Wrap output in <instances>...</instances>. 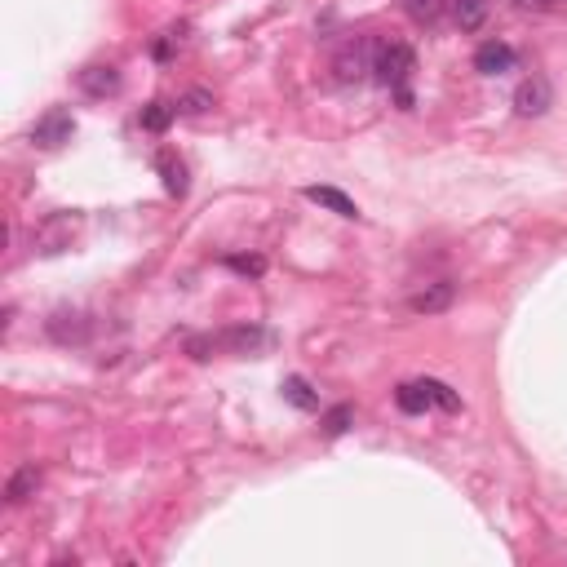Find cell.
<instances>
[{
    "mask_svg": "<svg viewBox=\"0 0 567 567\" xmlns=\"http://www.w3.org/2000/svg\"><path fill=\"white\" fill-rule=\"evenodd\" d=\"M373 71H377V80L386 89H408V80H412V71H417V54L404 45V40H386V45H377V54H373Z\"/></svg>",
    "mask_w": 567,
    "mask_h": 567,
    "instance_id": "1",
    "label": "cell"
},
{
    "mask_svg": "<svg viewBox=\"0 0 567 567\" xmlns=\"http://www.w3.org/2000/svg\"><path fill=\"white\" fill-rule=\"evenodd\" d=\"M76 226H80L76 213H54V218H45V222L36 226L32 249L36 253H63L67 244H71V235H76Z\"/></svg>",
    "mask_w": 567,
    "mask_h": 567,
    "instance_id": "2",
    "label": "cell"
},
{
    "mask_svg": "<svg viewBox=\"0 0 567 567\" xmlns=\"http://www.w3.org/2000/svg\"><path fill=\"white\" fill-rule=\"evenodd\" d=\"M554 107V89H550V80L545 76H532V80H523L519 89H514V111L519 116H545V111Z\"/></svg>",
    "mask_w": 567,
    "mask_h": 567,
    "instance_id": "3",
    "label": "cell"
},
{
    "mask_svg": "<svg viewBox=\"0 0 567 567\" xmlns=\"http://www.w3.org/2000/svg\"><path fill=\"white\" fill-rule=\"evenodd\" d=\"M71 133H76V120H71V111H49V116L36 120L32 142H36V147H63V142H71Z\"/></svg>",
    "mask_w": 567,
    "mask_h": 567,
    "instance_id": "4",
    "label": "cell"
},
{
    "mask_svg": "<svg viewBox=\"0 0 567 567\" xmlns=\"http://www.w3.org/2000/svg\"><path fill=\"white\" fill-rule=\"evenodd\" d=\"M452 297H457V284L435 280V284L417 288V293L408 297V306H412V315H439V311H448V306H452Z\"/></svg>",
    "mask_w": 567,
    "mask_h": 567,
    "instance_id": "5",
    "label": "cell"
},
{
    "mask_svg": "<svg viewBox=\"0 0 567 567\" xmlns=\"http://www.w3.org/2000/svg\"><path fill=\"white\" fill-rule=\"evenodd\" d=\"M514 67V49L505 40H483L479 54H474V71L479 76H501V71Z\"/></svg>",
    "mask_w": 567,
    "mask_h": 567,
    "instance_id": "6",
    "label": "cell"
},
{
    "mask_svg": "<svg viewBox=\"0 0 567 567\" xmlns=\"http://www.w3.org/2000/svg\"><path fill=\"white\" fill-rule=\"evenodd\" d=\"M333 71H337V80H342V85L359 80L364 71H373V67H368V40H350V45H342V54H337Z\"/></svg>",
    "mask_w": 567,
    "mask_h": 567,
    "instance_id": "7",
    "label": "cell"
},
{
    "mask_svg": "<svg viewBox=\"0 0 567 567\" xmlns=\"http://www.w3.org/2000/svg\"><path fill=\"white\" fill-rule=\"evenodd\" d=\"M85 333H89V324H85V315L80 311H54V319H49V337L63 342V346L85 342Z\"/></svg>",
    "mask_w": 567,
    "mask_h": 567,
    "instance_id": "8",
    "label": "cell"
},
{
    "mask_svg": "<svg viewBox=\"0 0 567 567\" xmlns=\"http://www.w3.org/2000/svg\"><path fill=\"white\" fill-rule=\"evenodd\" d=\"M306 200L319 204V209H328V213H337V218H359V204L337 187H306Z\"/></svg>",
    "mask_w": 567,
    "mask_h": 567,
    "instance_id": "9",
    "label": "cell"
},
{
    "mask_svg": "<svg viewBox=\"0 0 567 567\" xmlns=\"http://www.w3.org/2000/svg\"><path fill=\"white\" fill-rule=\"evenodd\" d=\"M80 89H85L89 98H107V94H116L120 89V71L116 67H85L80 71Z\"/></svg>",
    "mask_w": 567,
    "mask_h": 567,
    "instance_id": "10",
    "label": "cell"
},
{
    "mask_svg": "<svg viewBox=\"0 0 567 567\" xmlns=\"http://www.w3.org/2000/svg\"><path fill=\"white\" fill-rule=\"evenodd\" d=\"M36 488H40V466H36V461H27V466H18V470H14V479L5 483V501H9V505H18V501L36 497Z\"/></svg>",
    "mask_w": 567,
    "mask_h": 567,
    "instance_id": "11",
    "label": "cell"
},
{
    "mask_svg": "<svg viewBox=\"0 0 567 567\" xmlns=\"http://www.w3.org/2000/svg\"><path fill=\"white\" fill-rule=\"evenodd\" d=\"M395 404L417 417V412H426L430 404H435V399H430V386H426V381H404V386L395 390Z\"/></svg>",
    "mask_w": 567,
    "mask_h": 567,
    "instance_id": "12",
    "label": "cell"
},
{
    "mask_svg": "<svg viewBox=\"0 0 567 567\" xmlns=\"http://www.w3.org/2000/svg\"><path fill=\"white\" fill-rule=\"evenodd\" d=\"M448 9H452L461 32H479L483 18H488V5H483V0H448Z\"/></svg>",
    "mask_w": 567,
    "mask_h": 567,
    "instance_id": "13",
    "label": "cell"
},
{
    "mask_svg": "<svg viewBox=\"0 0 567 567\" xmlns=\"http://www.w3.org/2000/svg\"><path fill=\"white\" fill-rule=\"evenodd\" d=\"M404 9H408V18H412V23H421V27H435L439 18H443V9H448V0H404Z\"/></svg>",
    "mask_w": 567,
    "mask_h": 567,
    "instance_id": "14",
    "label": "cell"
},
{
    "mask_svg": "<svg viewBox=\"0 0 567 567\" xmlns=\"http://www.w3.org/2000/svg\"><path fill=\"white\" fill-rule=\"evenodd\" d=\"M173 111L178 107H169V102H147V107H142V116H138V125L147 129V133H164L173 125Z\"/></svg>",
    "mask_w": 567,
    "mask_h": 567,
    "instance_id": "15",
    "label": "cell"
},
{
    "mask_svg": "<svg viewBox=\"0 0 567 567\" xmlns=\"http://www.w3.org/2000/svg\"><path fill=\"white\" fill-rule=\"evenodd\" d=\"M160 173H164V191H169V195H187V164L173 160V156H160Z\"/></svg>",
    "mask_w": 567,
    "mask_h": 567,
    "instance_id": "16",
    "label": "cell"
},
{
    "mask_svg": "<svg viewBox=\"0 0 567 567\" xmlns=\"http://www.w3.org/2000/svg\"><path fill=\"white\" fill-rule=\"evenodd\" d=\"M284 399H288L293 408H306V412H311V408L319 404V399L311 395V386H306L302 377H288V381H284Z\"/></svg>",
    "mask_w": 567,
    "mask_h": 567,
    "instance_id": "17",
    "label": "cell"
},
{
    "mask_svg": "<svg viewBox=\"0 0 567 567\" xmlns=\"http://www.w3.org/2000/svg\"><path fill=\"white\" fill-rule=\"evenodd\" d=\"M350 421H355V408H350V404H337L333 412H324V435H346Z\"/></svg>",
    "mask_w": 567,
    "mask_h": 567,
    "instance_id": "18",
    "label": "cell"
},
{
    "mask_svg": "<svg viewBox=\"0 0 567 567\" xmlns=\"http://www.w3.org/2000/svg\"><path fill=\"white\" fill-rule=\"evenodd\" d=\"M426 386H430V399H435L443 412H457V408H461V399L452 395V386H443V381H430V377H426Z\"/></svg>",
    "mask_w": 567,
    "mask_h": 567,
    "instance_id": "19",
    "label": "cell"
},
{
    "mask_svg": "<svg viewBox=\"0 0 567 567\" xmlns=\"http://www.w3.org/2000/svg\"><path fill=\"white\" fill-rule=\"evenodd\" d=\"M226 266H231V271H240V275H262L266 271L262 257H226Z\"/></svg>",
    "mask_w": 567,
    "mask_h": 567,
    "instance_id": "20",
    "label": "cell"
},
{
    "mask_svg": "<svg viewBox=\"0 0 567 567\" xmlns=\"http://www.w3.org/2000/svg\"><path fill=\"white\" fill-rule=\"evenodd\" d=\"M209 107H213V98H209V94H200V89L178 102V111H187V116H200V111H209Z\"/></svg>",
    "mask_w": 567,
    "mask_h": 567,
    "instance_id": "21",
    "label": "cell"
},
{
    "mask_svg": "<svg viewBox=\"0 0 567 567\" xmlns=\"http://www.w3.org/2000/svg\"><path fill=\"white\" fill-rule=\"evenodd\" d=\"M519 9H559L563 0H514Z\"/></svg>",
    "mask_w": 567,
    "mask_h": 567,
    "instance_id": "22",
    "label": "cell"
}]
</instances>
